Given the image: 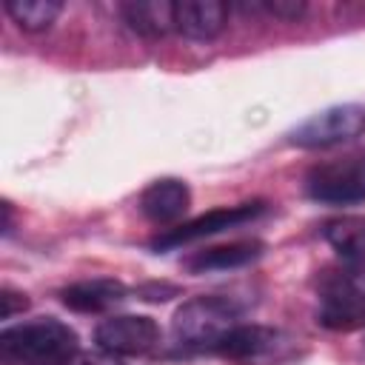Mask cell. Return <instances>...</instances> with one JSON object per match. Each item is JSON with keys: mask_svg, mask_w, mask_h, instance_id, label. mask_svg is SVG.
Masks as SVG:
<instances>
[{"mask_svg": "<svg viewBox=\"0 0 365 365\" xmlns=\"http://www.w3.org/2000/svg\"><path fill=\"white\" fill-rule=\"evenodd\" d=\"M305 194L322 205L365 202V145L319 160L305 174Z\"/></svg>", "mask_w": 365, "mask_h": 365, "instance_id": "277c9868", "label": "cell"}, {"mask_svg": "<svg viewBox=\"0 0 365 365\" xmlns=\"http://www.w3.org/2000/svg\"><path fill=\"white\" fill-rule=\"evenodd\" d=\"M63 3L60 0H6V14L23 29V31H46L60 17Z\"/></svg>", "mask_w": 365, "mask_h": 365, "instance_id": "9a60e30c", "label": "cell"}, {"mask_svg": "<svg viewBox=\"0 0 365 365\" xmlns=\"http://www.w3.org/2000/svg\"><path fill=\"white\" fill-rule=\"evenodd\" d=\"M125 297H128V288L120 279H111V277L83 279V282L66 285L60 291V302L68 311H77V314H103V311H111Z\"/></svg>", "mask_w": 365, "mask_h": 365, "instance_id": "8fae6325", "label": "cell"}, {"mask_svg": "<svg viewBox=\"0 0 365 365\" xmlns=\"http://www.w3.org/2000/svg\"><path fill=\"white\" fill-rule=\"evenodd\" d=\"M265 245L259 240H237L228 245H214L205 251H197L185 259V268L191 274H208V271H231V268H245L254 259H259Z\"/></svg>", "mask_w": 365, "mask_h": 365, "instance_id": "7c38bea8", "label": "cell"}, {"mask_svg": "<svg viewBox=\"0 0 365 365\" xmlns=\"http://www.w3.org/2000/svg\"><path fill=\"white\" fill-rule=\"evenodd\" d=\"M325 240L342 259V268L365 288V220H336L325 225Z\"/></svg>", "mask_w": 365, "mask_h": 365, "instance_id": "4fadbf2b", "label": "cell"}, {"mask_svg": "<svg viewBox=\"0 0 365 365\" xmlns=\"http://www.w3.org/2000/svg\"><path fill=\"white\" fill-rule=\"evenodd\" d=\"M365 134V106L339 103L328 106L288 131V143L297 148H328L339 143H351Z\"/></svg>", "mask_w": 365, "mask_h": 365, "instance_id": "5b68a950", "label": "cell"}, {"mask_svg": "<svg viewBox=\"0 0 365 365\" xmlns=\"http://www.w3.org/2000/svg\"><path fill=\"white\" fill-rule=\"evenodd\" d=\"M277 345H279V334L274 328L257 322H240L214 345L211 354L231 362H259L268 354H274Z\"/></svg>", "mask_w": 365, "mask_h": 365, "instance_id": "9c48e42d", "label": "cell"}, {"mask_svg": "<svg viewBox=\"0 0 365 365\" xmlns=\"http://www.w3.org/2000/svg\"><path fill=\"white\" fill-rule=\"evenodd\" d=\"M123 23L140 37H163L174 29V3L165 0H131L120 6Z\"/></svg>", "mask_w": 365, "mask_h": 365, "instance_id": "5bb4252c", "label": "cell"}, {"mask_svg": "<svg viewBox=\"0 0 365 365\" xmlns=\"http://www.w3.org/2000/svg\"><path fill=\"white\" fill-rule=\"evenodd\" d=\"M68 365H125L120 356H114V354H106V351H88V354H77Z\"/></svg>", "mask_w": 365, "mask_h": 365, "instance_id": "ac0fdd59", "label": "cell"}, {"mask_svg": "<svg viewBox=\"0 0 365 365\" xmlns=\"http://www.w3.org/2000/svg\"><path fill=\"white\" fill-rule=\"evenodd\" d=\"M140 294H143V299H168V294H177V288L174 285H145V288H140Z\"/></svg>", "mask_w": 365, "mask_h": 365, "instance_id": "d6986e66", "label": "cell"}, {"mask_svg": "<svg viewBox=\"0 0 365 365\" xmlns=\"http://www.w3.org/2000/svg\"><path fill=\"white\" fill-rule=\"evenodd\" d=\"M262 9L268 11V14H274V17H279V20H288V23H294V20H299L302 14H305V3L302 0H274V3H262Z\"/></svg>", "mask_w": 365, "mask_h": 365, "instance_id": "2e32d148", "label": "cell"}, {"mask_svg": "<svg viewBox=\"0 0 365 365\" xmlns=\"http://www.w3.org/2000/svg\"><path fill=\"white\" fill-rule=\"evenodd\" d=\"M268 208L265 200H248V202H240V205H225V208H211L182 225H174V228H165L154 242L151 248L154 251H174L180 245H188V242H197V240H205V237H214L225 228H240L251 220H257L262 211Z\"/></svg>", "mask_w": 365, "mask_h": 365, "instance_id": "8992f818", "label": "cell"}, {"mask_svg": "<svg viewBox=\"0 0 365 365\" xmlns=\"http://www.w3.org/2000/svg\"><path fill=\"white\" fill-rule=\"evenodd\" d=\"M242 319V308L231 297L202 294L185 299L171 319V336L185 351L211 354L214 345Z\"/></svg>", "mask_w": 365, "mask_h": 365, "instance_id": "7a4b0ae2", "label": "cell"}, {"mask_svg": "<svg viewBox=\"0 0 365 365\" xmlns=\"http://www.w3.org/2000/svg\"><path fill=\"white\" fill-rule=\"evenodd\" d=\"M94 342L100 351L114 354V356H143L157 348L160 342V328L151 317L143 314H117L103 319L94 328Z\"/></svg>", "mask_w": 365, "mask_h": 365, "instance_id": "52a82bcc", "label": "cell"}, {"mask_svg": "<svg viewBox=\"0 0 365 365\" xmlns=\"http://www.w3.org/2000/svg\"><path fill=\"white\" fill-rule=\"evenodd\" d=\"M228 23V6L220 0H182L174 3V31L188 40L205 43L222 34Z\"/></svg>", "mask_w": 365, "mask_h": 365, "instance_id": "30bf717a", "label": "cell"}, {"mask_svg": "<svg viewBox=\"0 0 365 365\" xmlns=\"http://www.w3.org/2000/svg\"><path fill=\"white\" fill-rule=\"evenodd\" d=\"M137 205H140V214L148 222L168 225V222H177L188 211L191 191H188L185 180H180V177H160V180H154L151 185L143 188Z\"/></svg>", "mask_w": 365, "mask_h": 365, "instance_id": "ba28073f", "label": "cell"}, {"mask_svg": "<svg viewBox=\"0 0 365 365\" xmlns=\"http://www.w3.org/2000/svg\"><path fill=\"white\" fill-rule=\"evenodd\" d=\"M0 354L14 365H68L80 354L77 331L54 317H37L0 331Z\"/></svg>", "mask_w": 365, "mask_h": 365, "instance_id": "6da1fadb", "label": "cell"}, {"mask_svg": "<svg viewBox=\"0 0 365 365\" xmlns=\"http://www.w3.org/2000/svg\"><path fill=\"white\" fill-rule=\"evenodd\" d=\"M29 308V299H26V294H20V291H14V288H3L0 291V317L3 319H11L14 314H23Z\"/></svg>", "mask_w": 365, "mask_h": 365, "instance_id": "e0dca14e", "label": "cell"}, {"mask_svg": "<svg viewBox=\"0 0 365 365\" xmlns=\"http://www.w3.org/2000/svg\"><path fill=\"white\" fill-rule=\"evenodd\" d=\"M317 291V325L336 334L365 328V288L342 265H328L314 279Z\"/></svg>", "mask_w": 365, "mask_h": 365, "instance_id": "3957f363", "label": "cell"}]
</instances>
